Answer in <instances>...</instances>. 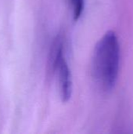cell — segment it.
<instances>
[{
  "instance_id": "obj_1",
  "label": "cell",
  "mask_w": 133,
  "mask_h": 134,
  "mask_svg": "<svg viewBox=\"0 0 133 134\" xmlns=\"http://www.w3.org/2000/svg\"><path fill=\"white\" fill-rule=\"evenodd\" d=\"M120 68V45L114 31H107L95 46L92 58V73L96 83L104 91L116 85Z\"/></svg>"
},
{
  "instance_id": "obj_2",
  "label": "cell",
  "mask_w": 133,
  "mask_h": 134,
  "mask_svg": "<svg viewBox=\"0 0 133 134\" xmlns=\"http://www.w3.org/2000/svg\"><path fill=\"white\" fill-rule=\"evenodd\" d=\"M53 73L57 75L60 97L63 102H67L71 97L73 84L71 72L64 54H63L57 61Z\"/></svg>"
},
{
  "instance_id": "obj_3",
  "label": "cell",
  "mask_w": 133,
  "mask_h": 134,
  "mask_svg": "<svg viewBox=\"0 0 133 134\" xmlns=\"http://www.w3.org/2000/svg\"><path fill=\"white\" fill-rule=\"evenodd\" d=\"M73 13V16L75 20H78L84 10L85 0H68Z\"/></svg>"
}]
</instances>
